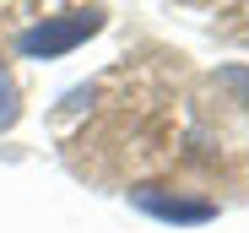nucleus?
Wrapping results in <instances>:
<instances>
[{
    "mask_svg": "<svg viewBox=\"0 0 249 233\" xmlns=\"http://www.w3.org/2000/svg\"><path fill=\"white\" fill-rule=\"evenodd\" d=\"M103 27V11H60V17H44L17 33V49L27 60H60L71 54L76 44H87V38Z\"/></svg>",
    "mask_w": 249,
    "mask_h": 233,
    "instance_id": "f257e3e1",
    "label": "nucleus"
},
{
    "mask_svg": "<svg viewBox=\"0 0 249 233\" xmlns=\"http://www.w3.org/2000/svg\"><path fill=\"white\" fill-rule=\"evenodd\" d=\"M130 201L152 212L157 222H212L217 217L212 201H179V196H162V190H130Z\"/></svg>",
    "mask_w": 249,
    "mask_h": 233,
    "instance_id": "f03ea898",
    "label": "nucleus"
},
{
    "mask_svg": "<svg viewBox=\"0 0 249 233\" xmlns=\"http://www.w3.org/2000/svg\"><path fill=\"white\" fill-rule=\"evenodd\" d=\"M17 114H22V108H17V82H11V71L0 65V130H11Z\"/></svg>",
    "mask_w": 249,
    "mask_h": 233,
    "instance_id": "7ed1b4c3",
    "label": "nucleus"
}]
</instances>
